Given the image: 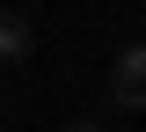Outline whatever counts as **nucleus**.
I'll return each mask as SVG.
<instances>
[{"label": "nucleus", "mask_w": 146, "mask_h": 132, "mask_svg": "<svg viewBox=\"0 0 146 132\" xmlns=\"http://www.w3.org/2000/svg\"><path fill=\"white\" fill-rule=\"evenodd\" d=\"M110 103L117 110H146V44H124L110 66Z\"/></svg>", "instance_id": "1"}, {"label": "nucleus", "mask_w": 146, "mask_h": 132, "mask_svg": "<svg viewBox=\"0 0 146 132\" xmlns=\"http://www.w3.org/2000/svg\"><path fill=\"white\" fill-rule=\"evenodd\" d=\"M29 52H36V29L15 15V7H0V59H7V66H22Z\"/></svg>", "instance_id": "2"}, {"label": "nucleus", "mask_w": 146, "mask_h": 132, "mask_svg": "<svg viewBox=\"0 0 146 132\" xmlns=\"http://www.w3.org/2000/svg\"><path fill=\"white\" fill-rule=\"evenodd\" d=\"M66 132H110V125H95V117H73V125H66Z\"/></svg>", "instance_id": "3"}]
</instances>
